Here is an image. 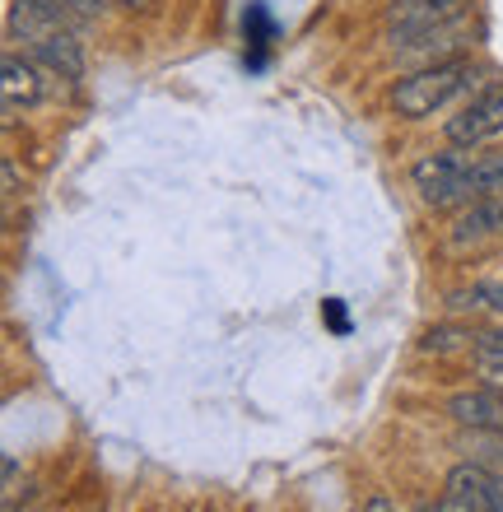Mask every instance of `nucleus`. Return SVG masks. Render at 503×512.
<instances>
[{
	"label": "nucleus",
	"instance_id": "1",
	"mask_svg": "<svg viewBox=\"0 0 503 512\" xmlns=\"http://www.w3.org/2000/svg\"><path fill=\"white\" fill-rule=\"evenodd\" d=\"M471 84H476V61H466V56L434 61V66H420L406 80H396L392 108L410 122H420V117H434L438 108H448L452 98H462Z\"/></svg>",
	"mask_w": 503,
	"mask_h": 512
},
{
	"label": "nucleus",
	"instance_id": "2",
	"mask_svg": "<svg viewBox=\"0 0 503 512\" xmlns=\"http://www.w3.org/2000/svg\"><path fill=\"white\" fill-rule=\"evenodd\" d=\"M476 149L452 145L443 154H424L410 168V182L420 191V201L429 210H457V205H476L480 187H476Z\"/></svg>",
	"mask_w": 503,
	"mask_h": 512
},
{
	"label": "nucleus",
	"instance_id": "3",
	"mask_svg": "<svg viewBox=\"0 0 503 512\" xmlns=\"http://www.w3.org/2000/svg\"><path fill=\"white\" fill-rule=\"evenodd\" d=\"M462 14H466V0H392L382 28H387V38H392L396 47H406V42H415L420 33H434V28L452 24V19H462Z\"/></svg>",
	"mask_w": 503,
	"mask_h": 512
},
{
	"label": "nucleus",
	"instance_id": "4",
	"mask_svg": "<svg viewBox=\"0 0 503 512\" xmlns=\"http://www.w3.org/2000/svg\"><path fill=\"white\" fill-rule=\"evenodd\" d=\"M47 80H56L52 70H42L33 56H19V52H5L0 61V94H5V112H28L38 108L47 98Z\"/></svg>",
	"mask_w": 503,
	"mask_h": 512
},
{
	"label": "nucleus",
	"instance_id": "5",
	"mask_svg": "<svg viewBox=\"0 0 503 512\" xmlns=\"http://www.w3.org/2000/svg\"><path fill=\"white\" fill-rule=\"evenodd\" d=\"M503 135V89L471 98L457 117L448 122V140L462 149H480L485 140H499Z\"/></svg>",
	"mask_w": 503,
	"mask_h": 512
},
{
	"label": "nucleus",
	"instance_id": "6",
	"mask_svg": "<svg viewBox=\"0 0 503 512\" xmlns=\"http://www.w3.org/2000/svg\"><path fill=\"white\" fill-rule=\"evenodd\" d=\"M443 494H457L476 512H503V475L480 466V461H462V466L448 471V489Z\"/></svg>",
	"mask_w": 503,
	"mask_h": 512
},
{
	"label": "nucleus",
	"instance_id": "7",
	"mask_svg": "<svg viewBox=\"0 0 503 512\" xmlns=\"http://www.w3.org/2000/svg\"><path fill=\"white\" fill-rule=\"evenodd\" d=\"M24 56H33L42 70H52L56 80H80V75H84V52H80L75 28H66V33H52V38L28 42Z\"/></svg>",
	"mask_w": 503,
	"mask_h": 512
},
{
	"label": "nucleus",
	"instance_id": "8",
	"mask_svg": "<svg viewBox=\"0 0 503 512\" xmlns=\"http://www.w3.org/2000/svg\"><path fill=\"white\" fill-rule=\"evenodd\" d=\"M448 415L462 429H503V387H476V391H457L448 401Z\"/></svg>",
	"mask_w": 503,
	"mask_h": 512
},
{
	"label": "nucleus",
	"instance_id": "9",
	"mask_svg": "<svg viewBox=\"0 0 503 512\" xmlns=\"http://www.w3.org/2000/svg\"><path fill=\"white\" fill-rule=\"evenodd\" d=\"M490 238H503V210H499V196H490V201H476L466 215H457V224H452L448 243L457 247V252H466V247H480L490 243Z\"/></svg>",
	"mask_w": 503,
	"mask_h": 512
},
{
	"label": "nucleus",
	"instance_id": "10",
	"mask_svg": "<svg viewBox=\"0 0 503 512\" xmlns=\"http://www.w3.org/2000/svg\"><path fill=\"white\" fill-rule=\"evenodd\" d=\"M476 336L480 331H471V326H434V331H424L420 336V354H462V350H476Z\"/></svg>",
	"mask_w": 503,
	"mask_h": 512
},
{
	"label": "nucleus",
	"instance_id": "11",
	"mask_svg": "<svg viewBox=\"0 0 503 512\" xmlns=\"http://www.w3.org/2000/svg\"><path fill=\"white\" fill-rule=\"evenodd\" d=\"M462 447L471 452V461L490 466V471L503 475V429H471L462 438Z\"/></svg>",
	"mask_w": 503,
	"mask_h": 512
},
{
	"label": "nucleus",
	"instance_id": "12",
	"mask_svg": "<svg viewBox=\"0 0 503 512\" xmlns=\"http://www.w3.org/2000/svg\"><path fill=\"white\" fill-rule=\"evenodd\" d=\"M243 33H247V42H252V66H261V61H266V47L275 42V24H271V14H266V5H247Z\"/></svg>",
	"mask_w": 503,
	"mask_h": 512
},
{
	"label": "nucleus",
	"instance_id": "13",
	"mask_svg": "<svg viewBox=\"0 0 503 512\" xmlns=\"http://www.w3.org/2000/svg\"><path fill=\"white\" fill-rule=\"evenodd\" d=\"M476 373L490 387H503V354H490V350H476Z\"/></svg>",
	"mask_w": 503,
	"mask_h": 512
},
{
	"label": "nucleus",
	"instance_id": "14",
	"mask_svg": "<svg viewBox=\"0 0 503 512\" xmlns=\"http://www.w3.org/2000/svg\"><path fill=\"white\" fill-rule=\"evenodd\" d=\"M322 317H327V326L336 336H350V312H345L340 298H327V303H322Z\"/></svg>",
	"mask_w": 503,
	"mask_h": 512
},
{
	"label": "nucleus",
	"instance_id": "15",
	"mask_svg": "<svg viewBox=\"0 0 503 512\" xmlns=\"http://www.w3.org/2000/svg\"><path fill=\"white\" fill-rule=\"evenodd\" d=\"M56 5H66V10L75 14V19H94V14L103 10L108 0H56Z\"/></svg>",
	"mask_w": 503,
	"mask_h": 512
},
{
	"label": "nucleus",
	"instance_id": "16",
	"mask_svg": "<svg viewBox=\"0 0 503 512\" xmlns=\"http://www.w3.org/2000/svg\"><path fill=\"white\" fill-rule=\"evenodd\" d=\"M476 350H490V354H503V326H490L476 336Z\"/></svg>",
	"mask_w": 503,
	"mask_h": 512
},
{
	"label": "nucleus",
	"instance_id": "17",
	"mask_svg": "<svg viewBox=\"0 0 503 512\" xmlns=\"http://www.w3.org/2000/svg\"><path fill=\"white\" fill-rule=\"evenodd\" d=\"M485 289V308L494 312V317H503V280L499 284H480Z\"/></svg>",
	"mask_w": 503,
	"mask_h": 512
},
{
	"label": "nucleus",
	"instance_id": "18",
	"mask_svg": "<svg viewBox=\"0 0 503 512\" xmlns=\"http://www.w3.org/2000/svg\"><path fill=\"white\" fill-rule=\"evenodd\" d=\"M359 512H401V508H396V499H387V494H368Z\"/></svg>",
	"mask_w": 503,
	"mask_h": 512
},
{
	"label": "nucleus",
	"instance_id": "19",
	"mask_svg": "<svg viewBox=\"0 0 503 512\" xmlns=\"http://www.w3.org/2000/svg\"><path fill=\"white\" fill-rule=\"evenodd\" d=\"M19 196V168H14V159H5V201H14Z\"/></svg>",
	"mask_w": 503,
	"mask_h": 512
},
{
	"label": "nucleus",
	"instance_id": "20",
	"mask_svg": "<svg viewBox=\"0 0 503 512\" xmlns=\"http://www.w3.org/2000/svg\"><path fill=\"white\" fill-rule=\"evenodd\" d=\"M438 508H443V512H476L471 503L457 499V494H443V499H438Z\"/></svg>",
	"mask_w": 503,
	"mask_h": 512
},
{
	"label": "nucleus",
	"instance_id": "21",
	"mask_svg": "<svg viewBox=\"0 0 503 512\" xmlns=\"http://www.w3.org/2000/svg\"><path fill=\"white\" fill-rule=\"evenodd\" d=\"M126 10H154V5H159V0H122Z\"/></svg>",
	"mask_w": 503,
	"mask_h": 512
},
{
	"label": "nucleus",
	"instance_id": "22",
	"mask_svg": "<svg viewBox=\"0 0 503 512\" xmlns=\"http://www.w3.org/2000/svg\"><path fill=\"white\" fill-rule=\"evenodd\" d=\"M420 512H443V508H438V503H424V508Z\"/></svg>",
	"mask_w": 503,
	"mask_h": 512
},
{
	"label": "nucleus",
	"instance_id": "23",
	"mask_svg": "<svg viewBox=\"0 0 503 512\" xmlns=\"http://www.w3.org/2000/svg\"><path fill=\"white\" fill-rule=\"evenodd\" d=\"M499 210H503V196H499Z\"/></svg>",
	"mask_w": 503,
	"mask_h": 512
}]
</instances>
